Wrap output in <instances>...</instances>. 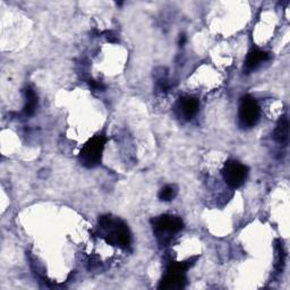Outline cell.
I'll use <instances>...</instances> for the list:
<instances>
[{
    "mask_svg": "<svg viewBox=\"0 0 290 290\" xmlns=\"http://www.w3.org/2000/svg\"><path fill=\"white\" fill-rule=\"evenodd\" d=\"M99 225L103 229L108 230L106 239L109 244L123 247V248L130 246L131 234L127 226L122 221L116 220L109 216H103L99 219Z\"/></svg>",
    "mask_w": 290,
    "mask_h": 290,
    "instance_id": "6da1fadb",
    "label": "cell"
},
{
    "mask_svg": "<svg viewBox=\"0 0 290 290\" xmlns=\"http://www.w3.org/2000/svg\"><path fill=\"white\" fill-rule=\"evenodd\" d=\"M107 139L103 135H97L92 137L87 144L83 146L79 153V161L84 167L94 168L101 162L102 152Z\"/></svg>",
    "mask_w": 290,
    "mask_h": 290,
    "instance_id": "7a4b0ae2",
    "label": "cell"
},
{
    "mask_svg": "<svg viewBox=\"0 0 290 290\" xmlns=\"http://www.w3.org/2000/svg\"><path fill=\"white\" fill-rule=\"evenodd\" d=\"M247 168L244 164L239 163L238 161L230 160L225 163L222 169V175L226 183L230 187H239L245 182L247 177Z\"/></svg>",
    "mask_w": 290,
    "mask_h": 290,
    "instance_id": "3957f363",
    "label": "cell"
},
{
    "mask_svg": "<svg viewBox=\"0 0 290 290\" xmlns=\"http://www.w3.org/2000/svg\"><path fill=\"white\" fill-rule=\"evenodd\" d=\"M260 107L254 98L246 96L241 99L239 107V118L244 126L252 127L259 120Z\"/></svg>",
    "mask_w": 290,
    "mask_h": 290,
    "instance_id": "277c9868",
    "label": "cell"
},
{
    "mask_svg": "<svg viewBox=\"0 0 290 290\" xmlns=\"http://www.w3.org/2000/svg\"><path fill=\"white\" fill-rule=\"evenodd\" d=\"M184 223L182 219L174 216H161L153 220V228L155 232L160 235L176 234L182 230Z\"/></svg>",
    "mask_w": 290,
    "mask_h": 290,
    "instance_id": "5b68a950",
    "label": "cell"
},
{
    "mask_svg": "<svg viewBox=\"0 0 290 290\" xmlns=\"http://www.w3.org/2000/svg\"><path fill=\"white\" fill-rule=\"evenodd\" d=\"M185 283H186L185 274L168 272L167 271V274H165L164 278L161 280V282L159 284V288L165 289V290L182 289L185 287Z\"/></svg>",
    "mask_w": 290,
    "mask_h": 290,
    "instance_id": "8992f818",
    "label": "cell"
},
{
    "mask_svg": "<svg viewBox=\"0 0 290 290\" xmlns=\"http://www.w3.org/2000/svg\"><path fill=\"white\" fill-rule=\"evenodd\" d=\"M178 109L180 113H182L184 118L186 119H191L198 110V101L197 99L193 97H183L179 99L178 102Z\"/></svg>",
    "mask_w": 290,
    "mask_h": 290,
    "instance_id": "52a82bcc",
    "label": "cell"
},
{
    "mask_svg": "<svg viewBox=\"0 0 290 290\" xmlns=\"http://www.w3.org/2000/svg\"><path fill=\"white\" fill-rule=\"evenodd\" d=\"M268 58L269 55L266 54V52L261 50H252L246 58L245 67L247 70H253L258 67L261 63L268 60Z\"/></svg>",
    "mask_w": 290,
    "mask_h": 290,
    "instance_id": "ba28073f",
    "label": "cell"
},
{
    "mask_svg": "<svg viewBox=\"0 0 290 290\" xmlns=\"http://www.w3.org/2000/svg\"><path fill=\"white\" fill-rule=\"evenodd\" d=\"M288 134H289V121L286 116H283L281 119L279 120L277 127H275L273 133V139L280 144L287 143L288 141Z\"/></svg>",
    "mask_w": 290,
    "mask_h": 290,
    "instance_id": "9c48e42d",
    "label": "cell"
},
{
    "mask_svg": "<svg viewBox=\"0 0 290 290\" xmlns=\"http://www.w3.org/2000/svg\"><path fill=\"white\" fill-rule=\"evenodd\" d=\"M25 96H26V104L24 108V112L27 116H32L35 111V108L37 104V98L32 89H26Z\"/></svg>",
    "mask_w": 290,
    "mask_h": 290,
    "instance_id": "30bf717a",
    "label": "cell"
},
{
    "mask_svg": "<svg viewBox=\"0 0 290 290\" xmlns=\"http://www.w3.org/2000/svg\"><path fill=\"white\" fill-rule=\"evenodd\" d=\"M195 261H196V258L191 259L188 261H185V262H174L170 263L167 271L168 272H175V273H182L185 274V272L189 269V266H192L194 264Z\"/></svg>",
    "mask_w": 290,
    "mask_h": 290,
    "instance_id": "8fae6325",
    "label": "cell"
},
{
    "mask_svg": "<svg viewBox=\"0 0 290 290\" xmlns=\"http://www.w3.org/2000/svg\"><path fill=\"white\" fill-rule=\"evenodd\" d=\"M177 195V188H176L174 185H167L163 188H161V191L159 192V198L161 201H171L174 199Z\"/></svg>",
    "mask_w": 290,
    "mask_h": 290,
    "instance_id": "7c38bea8",
    "label": "cell"
},
{
    "mask_svg": "<svg viewBox=\"0 0 290 290\" xmlns=\"http://www.w3.org/2000/svg\"><path fill=\"white\" fill-rule=\"evenodd\" d=\"M90 85H91V87L96 90H103L104 89V85L102 83L96 82V80H90Z\"/></svg>",
    "mask_w": 290,
    "mask_h": 290,
    "instance_id": "4fadbf2b",
    "label": "cell"
},
{
    "mask_svg": "<svg viewBox=\"0 0 290 290\" xmlns=\"http://www.w3.org/2000/svg\"><path fill=\"white\" fill-rule=\"evenodd\" d=\"M107 39H108L109 41H111V42H116V41H117L116 36L113 35L111 32H107Z\"/></svg>",
    "mask_w": 290,
    "mask_h": 290,
    "instance_id": "5bb4252c",
    "label": "cell"
},
{
    "mask_svg": "<svg viewBox=\"0 0 290 290\" xmlns=\"http://www.w3.org/2000/svg\"><path fill=\"white\" fill-rule=\"evenodd\" d=\"M185 41H186V37H185V35H180V39H179V45L180 46H183L185 44Z\"/></svg>",
    "mask_w": 290,
    "mask_h": 290,
    "instance_id": "9a60e30c",
    "label": "cell"
}]
</instances>
